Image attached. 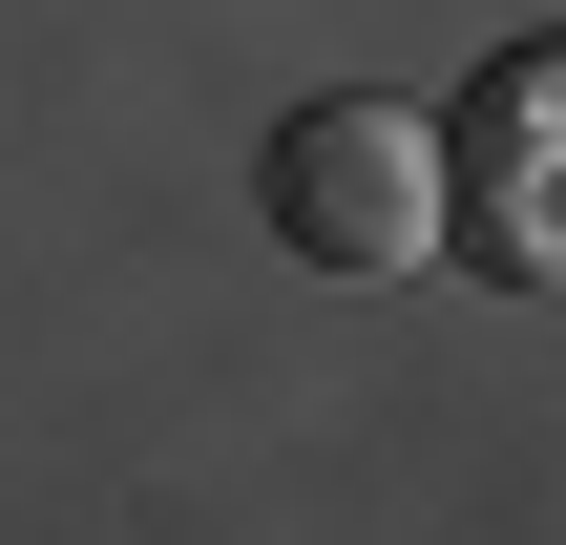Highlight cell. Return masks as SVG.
Returning a JSON list of instances; mask_svg holds the SVG:
<instances>
[{
    "label": "cell",
    "mask_w": 566,
    "mask_h": 545,
    "mask_svg": "<svg viewBox=\"0 0 566 545\" xmlns=\"http://www.w3.org/2000/svg\"><path fill=\"white\" fill-rule=\"evenodd\" d=\"M273 231L315 273H420L462 252V126L441 105H294L273 126Z\"/></svg>",
    "instance_id": "1"
},
{
    "label": "cell",
    "mask_w": 566,
    "mask_h": 545,
    "mask_svg": "<svg viewBox=\"0 0 566 545\" xmlns=\"http://www.w3.org/2000/svg\"><path fill=\"white\" fill-rule=\"evenodd\" d=\"M441 126H462V252L504 294H566V42H504Z\"/></svg>",
    "instance_id": "2"
}]
</instances>
